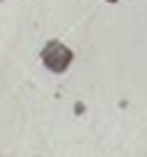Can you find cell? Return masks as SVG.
<instances>
[{"label":"cell","mask_w":147,"mask_h":157,"mask_svg":"<svg viewBox=\"0 0 147 157\" xmlns=\"http://www.w3.org/2000/svg\"><path fill=\"white\" fill-rule=\"evenodd\" d=\"M43 63L52 72H62V70H68V65L72 63V50L68 45H62L60 40H50L43 48Z\"/></svg>","instance_id":"obj_1"}]
</instances>
